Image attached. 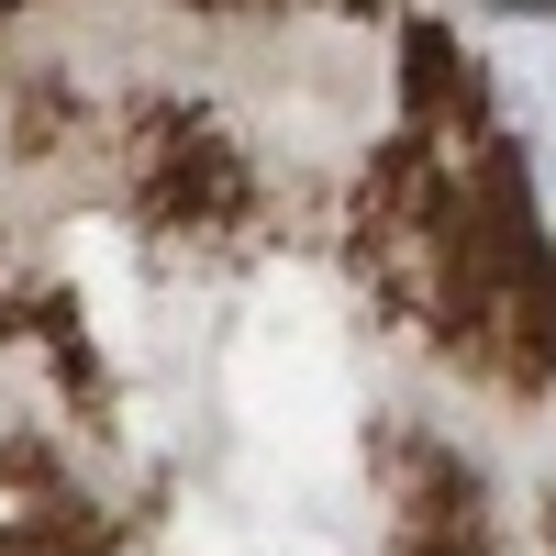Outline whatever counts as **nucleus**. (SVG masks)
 I'll use <instances>...</instances> for the list:
<instances>
[]
</instances>
